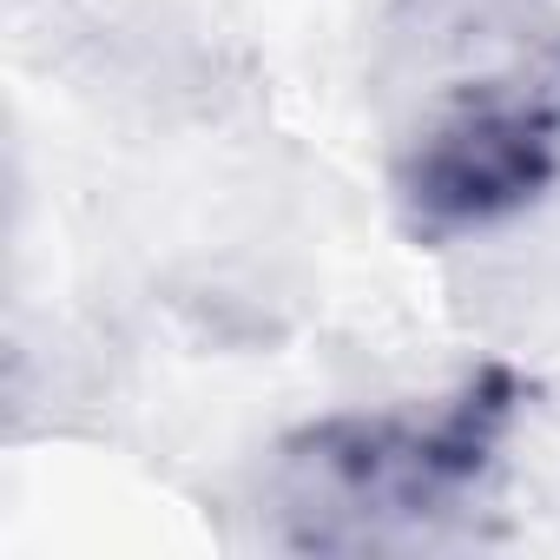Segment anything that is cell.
Segmentation results:
<instances>
[{
    "mask_svg": "<svg viewBox=\"0 0 560 560\" xmlns=\"http://www.w3.org/2000/svg\"><path fill=\"white\" fill-rule=\"evenodd\" d=\"M514 416L508 376H475L435 409L337 416L291 442V494L304 514L337 521L324 540H376L462 514L494 475Z\"/></svg>",
    "mask_w": 560,
    "mask_h": 560,
    "instance_id": "6da1fadb",
    "label": "cell"
},
{
    "mask_svg": "<svg viewBox=\"0 0 560 560\" xmlns=\"http://www.w3.org/2000/svg\"><path fill=\"white\" fill-rule=\"evenodd\" d=\"M560 178V67L481 80L448 100L396 159V198L416 231L462 237L527 211Z\"/></svg>",
    "mask_w": 560,
    "mask_h": 560,
    "instance_id": "7a4b0ae2",
    "label": "cell"
}]
</instances>
